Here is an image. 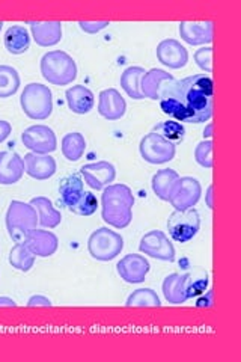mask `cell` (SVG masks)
Here are the masks:
<instances>
[{
  "label": "cell",
  "mask_w": 241,
  "mask_h": 362,
  "mask_svg": "<svg viewBox=\"0 0 241 362\" xmlns=\"http://www.w3.org/2000/svg\"><path fill=\"white\" fill-rule=\"evenodd\" d=\"M125 305L127 307H162V302L153 288H137L130 294Z\"/></svg>",
  "instance_id": "obj_32"
},
{
  "label": "cell",
  "mask_w": 241,
  "mask_h": 362,
  "mask_svg": "<svg viewBox=\"0 0 241 362\" xmlns=\"http://www.w3.org/2000/svg\"><path fill=\"white\" fill-rule=\"evenodd\" d=\"M98 209V199L97 197L93 194V192H85L74 206L70 209V211H73L77 216H93V214L97 211Z\"/></svg>",
  "instance_id": "obj_34"
},
{
  "label": "cell",
  "mask_w": 241,
  "mask_h": 362,
  "mask_svg": "<svg viewBox=\"0 0 241 362\" xmlns=\"http://www.w3.org/2000/svg\"><path fill=\"white\" fill-rule=\"evenodd\" d=\"M6 230L11 239L17 243H23L26 237L37 230L38 225V214L37 210L30 206V202L23 201H11L6 210Z\"/></svg>",
  "instance_id": "obj_4"
},
{
  "label": "cell",
  "mask_w": 241,
  "mask_h": 362,
  "mask_svg": "<svg viewBox=\"0 0 241 362\" xmlns=\"http://www.w3.org/2000/svg\"><path fill=\"white\" fill-rule=\"evenodd\" d=\"M29 249L30 252L35 257L47 258L56 254L57 247H59V240H57V235L52 231L45 230H33L26 240L23 242Z\"/></svg>",
  "instance_id": "obj_18"
},
{
  "label": "cell",
  "mask_w": 241,
  "mask_h": 362,
  "mask_svg": "<svg viewBox=\"0 0 241 362\" xmlns=\"http://www.w3.org/2000/svg\"><path fill=\"white\" fill-rule=\"evenodd\" d=\"M11 132H13V127H11V124L8 121L0 119V144L5 142L9 138Z\"/></svg>",
  "instance_id": "obj_39"
},
{
  "label": "cell",
  "mask_w": 241,
  "mask_h": 362,
  "mask_svg": "<svg viewBox=\"0 0 241 362\" xmlns=\"http://www.w3.org/2000/svg\"><path fill=\"white\" fill-rule=\"evenodd\" d=\"M2 29H4V21H0V32H2Z\"/></svg>",
  "instance_id": "obj_43"
},
{
  "label": "cell",
  "mask_w": 241,
  "mask_h": 362,
  "mask_svg": "<svg viewBox=\"0 0 241 362\" xmlns=\"http://www.w3.org/2000/svg\"><path fill=\"white\" fill-rule=\"evenodd\" d=\"M52 300L42 296V294H35V296L29 298L28 300V307H52Z\"/></svg>",
  "instance_id": "obj_38"
},
{
  "label": "cell",
  "mask_w": 241,
  "mask_h": 362,
  "mask_svg": "<svg viewBox=\"0 0 241 362\" xmlns=\"http://www.w3.org/2000/svg\"><path fill=\"white\" fill-rule=\"evenodd\" d=\"M110 25L109 21H78V26L86 33H98Z\"/></svg>",
  "instance_id": "obj_37"
},
{
  "label": "cell",
  "mask_w": 241,
  "mask_h": 362,
  "mask_svg": "<svg viewBox=\"0 0 241 362\" xmlns=\"http://www.w3.org/2000/svg\"><path fill=\"white\" fill-rule=\"evenodd\" d=\"M151 266L148 259L141 254H129L117 264L118 275L129 284H141L145 281Z\"/></svg>",
  "instance_id": "obj_14"
},
{
  "label": "cell",
  "mask_w": 241,
  "mask_h": 362,
  "mask_svg": "<svg viewBox=\"0 0 241 362\" xmlns=\"http://www.w3.org/2000/svg\"><path fill=\"white\" fill-rule=\"evenodd\" d=\"M4 44L8 53L11 54H23L30 47V35L25 26H11L5 32Z\"/></svg>",
  "instance_id": "obj_25"
},
{
  "label": "cell",
  "mask_w": 241,
  "mask_h": 362,
  "mask_svg": "<svg viewBox=\"0 0 241 362\" xmlns=\"http://www.w3.org/2000/svg\"><path fill=\"white\" fill-rule=\"evenodd\" d=\"M25 162V173L33 180L44 181L56 174V160L49 154L29 153L23 158Z\"/></svg>",
  "instance_id": "obj_17"
},
{
  "label": "cell",
  "mask_w": 241,
  "mask_h": 362,
  "mask_svg": "<svg viewBox=\"0 0 241 362\" xmlns=\"http://www.w3.org/2000/svg\"><path fill=\"white\" fill-rule=\"evenodd\" d=\"M213 21L205 23H190L181 21L180 23V35L190 45H205L213 41Z\"/></svg>",
  "instance_id": "obj_21"
},
{
  "label": "cell",
  "mask_w": 241,
  "mask_h": 362,
  "mask_svg": "<svg viewBox=\"0 0 241 362\" xmlns=\"http://www.w3.org/2000/svg\"><path fill=\"white\" fill-rule=\"evenodd\" d=\"M139 251L148 257L162 259V262L172 263L175 259L174 243L160 230H153L142 237L139 243Z\"/></svg>",
  "instance_id": "obj_10"
},
{
  "label": "cell",
  "mask_w": 241,
  "mask_h": 362,
  "mask_svg": "<svg viewBox=\"0 0 241 362\" xmlns=\"http://www.w3.org/2000/svg\"><path fill=\"white\" fill-rule=\"evenodd\" d=\"M25 175V162L13 151L0 153V185L13 186Z\"/></svg>",
  "instance_id": "obj_19"
},
{
  "label": "cell",
  "mask_w": 241,
  "mask_h": 362,
  "mask_svg": "<svg viewBox=\"0 0 241 362\" xmlns=\"http://www.w3.org/2000/svg\"><path fill=\"white\" fill-rule=\"evenodd\" d=\"M41 74L50 85L65 86L77 78V64L70 54L62 50L45 53L41 58Z\"/></svg>",
  "instance_id": "obj_3"
},
{
  "label": "cell",
  "mask_w": 241,
  "mask_h": 362,
  "mask_svg": "<svg viewBox=\"0 0 241 362\" xmlns=\"http://www.w3.org/2000/svg\"><path fill=\"white\" fill-rule=\"evenodd\" d=\"M194 160L205 169L213 168V142L202 141L194 148Z\"/></svg>",
  "instance_id": "obj_35"
},
{
  "label": "cell",
  "mask_w": 241,
  "mask_h": 362,
  "mask_svg": "<svg viewBox=\"0 0 241 362\" xmlns=\"http://www.w3.org/2000/svg\"><path fill=\"white\" fill-rule=\"evenodd\" d=\"M165 299L169 303H184L190 296V274H170L165 278L162 286Z\"/></svg>",
  "instance_id": "obj_16"
},
{
  "label": "cell",
  "mask_w": 241,
  "mask_h": 362,
  "mask_svg": "<svg viewBox=\"0 0 241 362\" xmlns=\"http://www.w3.org/2000/svg\"><path fill=\"white\" fill-rule=\"evenodd\" d=\"M153 132L160 134V136H162V138H165L166 141H169L172 144L181 142L182 139H184V136H186L184 126H182V124L178 122V121H163V122H160L153 129Z\"/></svg>",
  "instance_id": "obj_33"
},
{
  "label": "cell",
  "mask_w": 241,
  "mask_h": 362,
  "mask_svg": "<svg viewBox=\"0 0 241 362\" xmlns=\"http://www.w3.org/2000/svg\"><path fill=\"white\" fill-rule=\"evenodd\" d=\"M35 255L30 252V249L25 243H17L9 251V264L20 272H29L35 264Z\"/></svg>",
  "instance_id": "obj_31"
},
{
  "label": "cell",
  "mask_w": 241,
  "mask_h": 362,
  "mask_svg": "<svg viewBox=\"0 0 241 362\" xmlns=\"http://www.w3.org/2000/svg\"><path fill=\"white\" fill-rule=\"evenodd\" d=\"M139 151L145 162L151 165H163L175 157V144L166 141L162 136L151 132L143 136L139 144Z\"/></svg>",
  "instance_id": "obj_8"
},
{
  "label": "cell",
  "mask_w": 241,
  "mask_h": 362,
  "mask_svg": "<svg viewBox=\"0 0 241 362\" xmlns=\"http://www.w3.org/2000/svg\"><path fill=\"white\" fill-rule=\"evenodd\" d=\"M134 197L129 186L110 185L102 189L101 216L113 228H127L133 221Z\"/></svg>",
  "instance_id": "obj_2"
},
{
  "label": "cell",
  "mask_w": 241,
  "mask_h": 362,
  "mask_svg": "<svg viewBox=\"0 0 241 362\" xmlns=\"http://www.w3.org/2000/svg\"><path fill=\"white\" fill-rule=\"evenodd\" d=\"M145 73V68L142 66H129L125 68L121 76V88L125 90V94L131 97L133 100L143 98L141 90V82Z\"/></svg>",
  "instance_id": "obj_28"
},
{
  "label": "cell",
  "mask_w": 241,
  "mask_h": 362,
  "mask_svg": "<svg viewBox=\"0 0 241 362\" xmlns=\"http://www.w3.org/2000/svg\"><path fill=\"white\" fill-rule=\"evenodd\" d=\"M157 59L170 70H181L189 62V52L180 41L169 38L157 45Z\"/></svg>",
  "instance_id": "obj_13"
},
{
  "label": "cell",
  "mask_w": 241,
  "mask_h": 362,
  "mask_svg": "<svg viewBox=\"0 0 241 362\" xmlns=\"http://www.w3.org/2000/svg\"><path fill=\"white\" fill-rule=\"evenodd\" d=\"M202 195V186L194 177H180L178 183L172 192L169 202L175 210L193 209L199 202Z\"/></svg>",
  "instance_id": "obj_11"
},
{
  "label": "cell",
  "mask_w": 241,
  "mask_h": 362,
  "mask_svg": "<svg viewBox=\"0 0 241 362\" xmlns=\"http://www.w3.org/2000/svg\"><path fill=\"white\" fill-rule=\"evenodd\" d=\"M213 124H208V126H206V129L204 130V138H206V139H210L211 136H213Z\"/></svg>",
  "instance_id": "obj_42"
},
{
  "label": "cell",
  "mask_w": 241,
  "mask_h": 362,
  "mask_svg": "<svg viewBox=\"0 0 241 362\" xmlns=\"http://www.w3.org/2000/svg\"><path fill=\"white\" fill-rule=\"evenodd\" d=\"M214 85L211 77L194 74L186 78H170L160 93V107L178 122L201 124L213 117Z\"/></svg>",
  "instance_id": "obj_1"
},
{
  "label": "cell",
  "mask_w": 241,
  "mask_h": 362,
  "mask_svg": "<svg viewBox=\"0 0 241 362\" xmlns=\"http://www.w3.org/2000/svg\"><path fill=\"white\" fill-rule=\"evenodd\" d=\"M124 249L122 235L109 228H98L89 235L88 251L97 262H112Z\"/></svg>",
  "instance_id": "obj_6"
},
{
  "label": "cell",
  "mask_w": 241,
  "mask_h": 362,
  "mask_svg": "<svg viewBox=\"0 0 241 362\" xmlns=\"http://www.w3.org/2000/svg\"><path fill=\"white\" fill-rule=\"evenodd\" d=\"M0 307H17V302L11 298H0Z\"/></svg>",
  "instance_id": "obj_40"
},
{
  "label": "cell",
  "mask_w": 241,
  "mask_h": 362,
  "mask_svg": "<svg viewBox=\"0 0 241 362\" xmlns=\"http://www.w3.org/2000/svg\"><path fill=\"white\" fill-rule=\"evenodd\" d=\"M178 180H180V175L177 171H174V169H162V171L155 173L151 180L154 194L162 201L169 202L172 192H174Z\"/></svg>",
  "instance_id": "obj_26"
},
{
  "label": "cell",
  "mask_w": 241,
  "mask_h": 362,
  "mask_svg": "<svg viewBox=\"0 0 241 362\" xmlns=\"http://www.w3.org/2000/svg\"><path fill=\"white\" fill-rule=\"evenodd\" d=\"M80 174H82L90 189L101 190L113 183L114 178H117V169L110 162L100 160L80 168Z\"/></svg>",
  "instance_id": "obj_12"
},
{
  "label": "cell",
  "mask_w": 241,
  "mask_h": 362,
  "mask_svg": "<svg viewBox=\"0 0 241 362\" xmlns=\"http://www.w3.org/2000/svg\"><path fill=\"white\" fill-rule=\"evenodd\" d=\"M20 105L30 119H47L53 112L52 90L42 83H29L23 89Z\"/></svg>",
  "instance_id": "obj_5"
},
{
  "label": "cell",
  "mask_w": 241,
  "mask_h": 362,
  "mask_svg": "<svg viewBox=\"0 0 241 362\" xmlns=\"http://www.w3.org/2000/svg\"><path fill=\"white\" fill-rule=\"evenodd\" d=\"M194 62L201 68L204 73H211L213 71V47H204L199 49L194 53Z\"/></svg>",
  "instance_id": "obj_36"
},
{
  "label": "cell",
  "mask_w": 241,
  "mask_h": 362,
  "mask_svg": "<svg viewBox=\"0 0 241 362\" xmlns=\"http://www.w3.org/2000/svg\"><path fill=\"white\" fill-rule=\"evenodd\" d=\"M30 206L37 210L38 214V223L42 228L53 230L56 226H59L62 222V214L57 211L53 206V202L45 197H35L32 198Z\"/></svg>",
  "instance_id": "obj_24"
},
{
  "label": "cell",
  "mask_w": 241,
  "mask_h": 362,
  "mask_svg": "<svg viewBox=\"0 0 241 362\" xmlns=\"http://www.w3.org/2000/svg\"><path fill=\"white\" fill-rule=\"evenodd\" d=\"M167 230L175 242H190L201 230L199 213L194 209L175 210L167 219Z\"/></svg>",
  "instance_id": "obj_7"
},
{
  "label": "cell",
  "mask_w": 241,
  "mask_h": 362,
  "mask_svg": "<svg viewBox=\"0 0 241 362\" xmlns=\"http://www.w3.org/2000/svg\"><path fill=\"white\" fill-rule=\"evenodd\" d=\"M205 199H206V206H208V209H213L214 207V204H213V186H210L208 190H206Z\"/></svg>",
  "instance_id": "obj_41"
},
{
  "label": "cell",
  "mask_w": 241,
  "mask_h": 362,
  "mask_svg": "<svg viewBox=\"0 0 241 362\" xmlns=\"http://www.w3.org/2000/svg\"><path fill=\"white\" fill-rule=\"evenodd\" d=\"M32 38L41 47H53L62 40L61 21H29Z\"/></svg>",
  "instance_id": "obj_20"
},
{
  "label": "cell",
  "mask_w": 241,
  "mask_h": 362,
  "mask_svg": "<svg viewBox=\"0 0 241 362\" xmlns=\"http://www.w3.org/2000/svg\"><path fill=\"white\" fill-rule=\"evenodd\" d=\"M97 109L102 118H106L109 121H118L125 115V112H127V103H125V98L117 89L109 88L100 93Z\"/></svg>",
  "instance_id": "obj_15"
},
{
  "label": "cell",
  "mask_w": 241,
  "mask_h": 362,
  "mask_svg": "<svg viewBox=\"0 0 241 362\" xmlns=\"http://www.w3.org/2000/svg\"><path fill=\"white\" fill-rule=\"evenodd\" d=\"M174 78L170 73H166L165 70H160V68H153L145 73L141 82V90L143 98H149L158 101L160 100V93H162L163 85Z\"/></svg>",
  "instance_id": "obj_23"
},
{
  "label": "cell",
  "mask_w": 241,
  "mask_h": 362,
  "mask_svg": "<svg viewBox=\"0 0 241 362\" xmlns=\"http://www.w3.org/2000/svg\"><path fill=\"white\" fill-rule=\"evenodd\" d=\"M61 150L68 162H78L80 158L83 157L85 150H86L85 136L78 132L66 133L62 138Z\"/></svg>",
  "instance_id": "obj_29"
},
{
  "label": "cell",
  "mask_w": 241,
  "mask_h": 362,
  "mask_svg": "<svg viewBox=\"0 0 241 362\" xmlns=\"http://www.w3.org/2000/svg\"><path fill=\"white\" fill-rule=\"evenodd\" d=\"M21 142L28 150L35 154H50L57 148L54 132L49 126H30L21 133Z\"/></svg>",
  "instance_id": "obj_9"
},
{
  "label": "cell",
  "mask_w": 241,
  "mask_h": 362,
  "mask_svg": "<svg viewBox=\"0 0 241 362\" xmlns=\"http://www.w3.org/2000/svg\"><path fill=\"white\" fill-rule=\"evenodd\" d=\"M65 98L68 107H70L71 112L77 113V115H86V113L94 109L95 105L94 93L83 85H74L68 88Z\"/></svg>",
  "instance_id": "obj_22"
},
{
  "label": "cell",
  "mask_w": 241,
  "mask_h": 362,
  "mask_svg": "<svg viewBox=\"0 0 241 362\" xmlns=\"http://www.w3.org/2000/svg\"><path fill=\"white\" fill-rule=\"evenodd\" d=\"M20 74L14 66L0 65V98H9L20 88Z\"/></svg>",
  "instance_id": "obj_30"
},
{
  "label": "cell",
  "mask_w": 241,
  "mask_h": 362,
  "mask_svg": "<svg viewBox=\"0 0 241 362\" xmlns=\"http://www.w3.org/2000/svg\"><path fill=\"white\" fill-rule=\"evenodd\" d=\"M59 194H61V199L64 202V206H66L68 210H70L85 194L83 181H82V178H80V175L71 174V175L65 177L59 185Z\"/></svg>",
  "instance_id": "obj_27"
}]
</instances>
